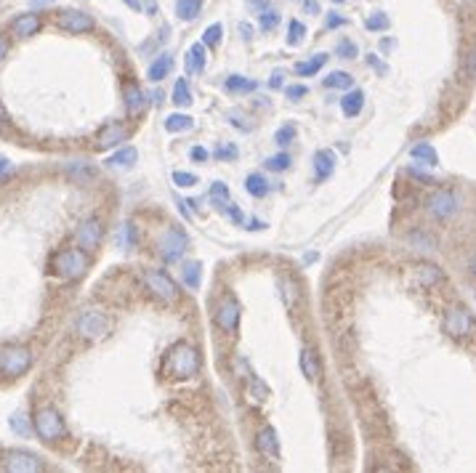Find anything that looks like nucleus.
<instances>
[{
  "mask_svg": "<svg viewBox=\"0 0 476 473\" xmlns=\"http://www.w3.org/2000/svg\"><path fill=\"white\" fill-rule=\"evenodd\" d=\"M102 236H104V226L99 218H86V221L77 226V232H74V239H77V248H83V250H96L99 245H102Z\"/></svg>",
  "mask_w": 476,
  "mask_h": 473,
  "instance_id": "nucleus-9",
  "label": "nucleus"
},
{
  "mask_svg": "<svg viewBox=\"0 0 476 473\" xmlns=\"http://www.w3.org/2000/svg\"><path fill=\"white\" fill-rule=\"evenodd\" d=\"M280 284H283V296H285V300H287V306L293 309L298 300V284L293 280H280Z\"/></svg>",
  "mask_w": 476,
  "mask_h": 473,
  "instance_id": "nucleus-38",
  "label": "nucleus"
},
{
  "mask_svg": "<svg viewBox=\"0 0 476 473\" xmlns=\"http://www.w3.org/2000/svg\"><path fill=\"white\" fill-rule=\"evenodd\" d=\"M442 280H445L442 268L434 266V264H420V266L415 268V282L423 287V290H431L434 284H439Z\"/></svg>",
  "mask_w": 476,
  "mask_h": 473,
  "instance_id": "nucleus-14",
  "label": "nucleus"
},
{
  "mask_svg": "<svg viewBox=\"0 0 476 473\" xmlns=\"http://www.w3.org/2000/svg\"><path fill=\"white\" fill-rule=\"evenodd\" d=\"M343 22H346V19H343V16H338V14H330V16H328V27H330V30H335V27H341Z\"/></svg>",
  "mask_w": 476,
  "mask_h": 473,
  "instance_id": "nucleus-51",
  "label": "nucleus"
},
{
  "mask_svg": "<svg viewBox=\"0 0 476 473\" xmlns=\"http://www.w3.org/2000/svg\"><path fill=\"white\" fill-rule=\"evenodd\" d=\"M239 32L245 35V40H251V38H253V35H251V32H253V27H251V24H239Z\"/></svg>",
  "mask_w": 476,
  "mask_h": 473,
  "instance_id": "nucleus-57",
  "label": "nucleus"
},
{
  "mask_svg": "<svg viewBox=\"0 0 476 473\" xmlns=\"http://www.w3.org/2000/svg\"><path fill=\"white\" fill-rule=\"evenodd\" d=\"M125 136H128V131H125V125H106L104 134L99 136V149H109L112 144H120V141H125Z\"/></svg>",
  "mask_w": 476,
  "mask_h": 473,
  "instance_id": "nucleus-20",
  "label": "nucleus"
},
{
  "mask_svg": "<svg viewBox=\"0 0 476 473\" xmlns=\"http://www.w3.org/2000/svg\"><path fill=\"white\" fill-rule=\"evenodd\" d=\"M8 173H11V163L0 157V178H3V176H8Z\"/></svg>",
  "mask_w": 476,
  "mask_h": 473,
  "instance_id": "nucleus-54",
  "label": "nucleus"
},
{
  "mask_svg": "<svg viewBox=\"0 0 476 473\" xmlns=\"http://www.w3.org/2000/svg\"><path fill=\"white\" fill-rule=\"evenodd\" d=\"M365 27L370 32H381V30H386L388 27V16L386 14H381V11H375V14L367 16V22H365Z\"/></svg>",
  "mask_w": 476,
  "mask_h": 473,
  "instance_id": "nucleus-36",
  "label": "nucleus"
},
{
  "mask_svg": "<svg viewBox=\"0 0 476 473\" xmlns=\"http://www.w3.org/2000/svg\"><path fill=\"white\" fill-rule=\"evenodd\" d=\"M6 122H8V118H6V109H3V104H0V131H3Z\"/></svg>",
  "mask_w": 476,
  "mask_h": 473,
  "instance_id": "nucleus-61",
  "label": "nucleus"
},
{
  "mask_svg": "<svg viewBox=\"0 0 476 473\" xmlns=\"http://www.w3.org/2000/svg\"><path fill=\"white\" fill-rule=\"evenodd\" d=\"M187 245H189V239L179 229H168L160 236V242H157V248H160L165 261H179L181 255H184V250H187Z\"/></svg>",
  "mask_w": 476,
  "mask_h": 473,
  "instance_id": "nucleus-12",
  "label": "nucleus"
},
{
  "mask_svg": "<svg viewBox=\"0 0 476 473\" xmlns=\"http://www.w3.org/2000/svg\"><path fill=\"white\" fill-rule=\"evenodd\" d=\"M173 181L187 189V186H194V184H197V176H194V173H187V170H176V173H173Z\"/></svg>",
  "mask_w": 476,
  "mask_h": 473,
  "instance_id": "nucleus-45",
  "label": "nucleus"
},
{
  "mask_svg": "<svg viewBox=\"0 0 476 473\" xmlns=\"http://www.w3.org/2000/svg\"><path fill=\"white\" fill-rule=\"evenodd\" d=\"M277 22H280V14L274 11V8H267V11H261L258 14V24H261V30H274L277 27Z\"/></svg>",
  "mask_w": 476,
  "mask_h": 473,
  "instance_id": "nucleus-37",
  "label": "nucleus"
},
{
  "mask_svg": "<svg viewBox=\"0 0 476 473\" xmlns=\"http://www.w3.org/2000/svg\"><path fill=\"white\" fill-rule=\"evenodd\" d=\"M35 433L43 439V442H56L61 439L67 428H64V420H61V415L54 410V407H43V410H38L35 412Z\"/></svg>",
  "mask_w": 476,
  "mask_h": 473,
  "instance_id": "nucleus-5",
  "label": "nucleus"
},
{
  "mask_svg": "<svg viewBox=\"0 0 476 473\" xmlns=\"http://www.w3.org/2000/svg\"><path fill=\"white\" fill-rule=\"evenodd\" d=\"M6 56H8V43H6L3 38H0V61L6 59Z\"/></svg>",
  "mask_w": 476,
  "mask_h": 473,
  "instance_id": "nucleus-59",
  "label": "nucleus"
},
{
  "mask_svg": "<svg viewBox=\"0 0 476 473\" xmlns=\"http://www.w3.org/2000/svg\"><path fill=\"white\" fill-rule=\"evenodd\" d=\"M306 86H290V88H285V96H287V99H293V102H298V99H301V96H306Z\"/></svg>",
  "mask_w": 476,
  "mask_h": 473,
  "instance_id": "nucleus-47",
  "label": "nucleus"
},
{
  "mask_svg": "<svg viewBox=\"0 0 476 473\" xmlns=\"http://www.w3.org/2000/svg\"><path fill=\"white\" fill-rule=\"evenodd\" d=\"M442 330H445L450 338L466 340V338H471V335L476 332V322H474V316H471V314H468L466 309H461V306H452V309L445 311Z\"/></svg>",
  "mask_w": 476,
  "mask_h": 473,
  "instance_id": "nucleus-4",
  "label": "nucleus"
},
{
  "mask_svg": "<svg viewBox=\"0 0 476 473\" xmlns=\"http://www.w3.org/2000/svg\"><path fill=\"white\" fill-rule=\"evenodd\" d=\"M134 242H136V226L134 223H125V226H122V232H120V245L128 250Z\"/></svg>",
  "mask_w": 476,
  "mask_h": 473,
  "instance_id": "nucleus-42",
  "label": "nucleus"
},
{
  "mask_svg": "<svg viewBox=\"0 0 476 473\" xmlns=\"http://www.w3.org/2000/svg\"><path fill=\"white\" fill-rule=\"evenodd\" d=\"M293 138H296V128H293V125H285V128H280V131H277V136H274V141H277L280 147L290 144Z\"/></svg>",
  "mask_w": 476,
  "mask_h": 473,
  "instance_id": "nucleus-44",
  "label": "nucleus"
},
{
  "mask_svg": "<svg viewBox=\"0 0 476 473\" xmlns=\"http://www.w3.org/2000/svg\"><path fill=\"white\" fill-rule=\"evenodd\" d=\"M298 364H301V372H303L309 380H317V375H319V364H317L314 351L303 348V351H301V359H298Z\"/></svg>",
  "mask_w": 476,
  "mask_h": 473,
  "instance_id": "nucleus-26",
  "label": "nucleus"
},
{
  "mask_svg": "<svg viewBox=\"0 0 476 473\" xmlns=\"http://www.w3.org/2000/svg\"><path fill=\"white\" fill-rule=\"evenodd\" d=\"M325 61H328V54H317L314 59L296 64V74H301V77H312V74H317L319 70H322V64H325Z\"/></svg>",
  "mask_w": 476,
  "mask_h": 473,
  "instance_id": "nucleus-28",
  "label": "nucleus"
},
{
  "mask_svg": "<svg viewBox=\"0 0 476 473\" xmlns=\"http://www.w3.org/2000/svg\"><path fill=\"white\" fill-rule=\"evenodd\" d=\"M144 282H147L149 290H152L157 298H163V300H176V296H179L176 284H173V280H170L165 271L149 268V271H144Z\"/></svg>",
  "mask_w": 476,
  "mask_h": 473,
  "instance_id": "nucleus-11",
  "label": "nucleus"
},
{
  "mask_svg": "<svg viewBox=\"0 0 476 473\" xmlns=\"http://www.w3.org/2000/svg\"><path fill=\"white\" fill-rule=\"evenodd\" d=\"M314 170H317V181H325V178L333 176L335 170V154L333 152H317L314 154Z\"/></svg>",
  "mask_w": 476,
  "mask_h": 473,
  "instance_id": "nucleus-16",
  "label": "nucleus"
},
{
  "mask_svg": "<svg viewBox=\"0 0 476 473\" xmlns=\"http://www.w3.org/2000/svg\"><path fill=\"white\" fill-rule=\"evenodd\" d=\"M271 88H283V72L271 74Z\"/></svg>",
  "mask_w": 476,
  "mask_h": 473,
  "instance_id": "nucleus-55",
  "label": "nucleus"
},
{
  "mask_svg": "<svg viewBox=\"0 0 476 473\" xmlns=\"http://www.w3.org/2000/svg\"><path fill=\"white\" fill-rule=\"evenodd\" d=\"M77 332L86 340H102L109 335V319L102 311H86L77 319Z\"/></svg>",
  "mask_w": 476,
  "mask_h": 473,
  "instance_id": "nucleus-8",
  "label": "nucleus"
},
{
  "mask_svg": "<svg viewBox=\"0 0 476 473\" xmlns=\"http://www.w3.org/2000/svg\"><path fill=\"white\" fill-rule=\"evenodd\" d=\"M138 160V152L136 149H120V152H115L112 157H106V165L109 168H131V165Z\"/></svg>",
  "mask_w": 476,
  "mask_h": 473,
  "instance_id": "nucleus-24",
  "label": "nucleus"
},
{
  "mask_svg": "<svg viewBox=\"0 0 476 473\" xmlns=\"http://www.w3.org/2000/svg\"><path fill=\"white\" fill-rule=\"evenodd\" d=\"M466 70H468V74H476V51L468 54V67Z\"/></svg>",
  "mask_w": 476,
  "mask_h": 473,
  "instance_id": "nucleus-53",
  "label": "nucleus"
},
{
  "mask_svg": "<svg viewBox=\"0 0 476 473\" xmlns=\"http://www.w3.org/2000/svg\"><path fill=\"white\" fill-rule=\"evenodd\" d=\"M410 157L418 160V163H426V165H436L439 163V154H436V149L431 144H418V147L410 149Z\"/></svg>",
  "mask_w": 476,
  "mask_h": 473,
  "instance_id": "nucleus-27",
  "label": "nucleus"
},
{
  "mask_svg": "<svg viewBox=\"0 0 476 473\" xmlns=\"http://www.w3.org/2000/svg\"><path fill=\"white\" fill-rule=\"evenodd\" d=\"M223 35V27L221 24H210L208 30H205V35H203V43L208 45V48H213V45H219V40H221Z\"/></svg>",
  "mask_w": 476,
  "mask_h": 473,
  "instance_id": "nucleus-40",
  "label": "nucleus"
},
{
  "mask_svg": "<svg viewBox=\"0 0 476 473\" xmlns=\"http://www.w3.org/2000/svg\"><path fill=\"white\" fill-rule=\"evenodd\" d=\"M269 3H271V0H248V8H253L255 14H261V11H267L269 8Z\"/></svg>",
  "mask_w": 476,
  "mask_h": 473,
  "instance_id": "nucleus-49",
  "label": "nucleus"
},
{
  "mask_svg": "<svg viewBox=\"0 0 476 473\" xmlns=\"http://www.w3.org/2000/svg\"><path fill=\"white\" fill-rule=\"evenodd\" d=\"M426 210L431 213L434 218L447 221V218H452V216L458 213V194L450 192V189H436L434 194H429Z\"/></svg>",
  "mask_w": 476,
  "mask_h": 473,
  "instance_id": "nucleus-7",
  "label": "nucleus"
},
{
  "mask_svg": "<svg viewBox=\"0 0 476 473\" xmlns=\"http://www.w3.org/2000/svg\"><path fill=\"white\" fill-rule=\"evenodd\" d=\"M226 88L232 90V93H251V90H255V80H248V77L232 74V77L226 80Z\"/></svg>",
  "mask_w": 476,
  "mask_h": 473,
  "instance_id": "nucleus-32",
  "label": "nucleus"
},
{
  "mask_svg": "<svg viewBox=\"0 0 476 473\" xmlns=\"http://www.w3.org/2000/svg\"><path fill=\"white\" fill-rule=\"evenodd\" d=\"M170 67H173V59H170L168 54H160L157 59L152 61V67H149V80L160 83L163 77H168V72H170Z\"/></svg>",
  "mask_w": 476,
  "mask_h": 473,
  "instance_id": "nucleus-22",
  "label": "nucleus"
},
{
  "mask_svg": "<svg viewBox=\"0 0 476 473\" xmlns=\"http://www.w3.org/2000/svg\"><path fill=\"white\" fill-rule=\"evenodd\" d=\"M54 0H30V8L32 11H38V8H45V6H51Z\"/></svg>",
  "mask_w": 476,
  "mask_h": 473,
  "instance_id": "nucleus-52",
  "label": "nucleus"
},
{
  "mask_svg": "<svg viewBox=\"0 0 476 473\" xmlns=\"http://www.w3.org/2000/svg\"><path fill=\"white\" fill-rule=\"evenodd\" d=\"M38 30H40V19H38V14H22L11 22V32H14L16 38H30V35H35Z\"/></svg>",
  "mask_w": 476,
  "mask_h": 473,
  "instance_id": "nucleus-15",
  "label": "nucleus"
},
{
  "mask_svg": "<svg viewBox=\"0 0 476 473\" xmlns=\"http://www.w3.org/2000/svg\"><path fill=\"white\" fill-rule=\"evenodd\" d=\"M128 8H134V11H141V0H122Z\"/></svg>",
  "mask_w": 476,
  "mask_h": 473,
  "instance_id": "nucleus-58",
  "label": "nucleus"
},
{
  "mask_svg": "<svg viewBox=\"0 0 476 473\" xmlns=\"http://www.w3.org/2000/svg\"><path fill=\"white\" fill-rule=\"evenodd\" d=\"M194 125V120L189 115H170V118L165 120V131H170V134H181V131H189Z\"/></svg>",
  "mask_w": 476,
  "mask_h": 473,
  "instance_id": "nucleus-30",
  "label": "nucleus"
},
{
  "mask_svg": "<svg viewBox=\"0 0 476 473\" xmlns=\"http://www.w3.org/2000/svg\"><path fill=\"white\" fill-rule=\"evenodd\" d=\"M245 189L253 194V197H264V194H269V184H267V178H264V173H251V176L245 178Z\"/></svg>",
  "mask_w": 476,
  "mask_h": 473,
  "instance_id": "nucleus-29",
  "label": "nucleus"
},
{
  "mask_svg": "<svg viewBox=\"0 0 476 473\" xmlns=\"http://www.w3.org/2000/svg\"><path fill=\"white\" fill-rule=\"evenodd\" d=\"M267 168H269V170H287V168H290V157H287V154H277V157H269Z\"/></svg>",
  "mask_w": 476,
  "mask_h": 473,
  "instance_id": "nucleus-43",
  "label": "nucleus"
},
{
  "mask_svg": "<svg viewBox=\"0 0 476 473\" xmlns=\"http://www.w3.org/2000/svg\"><path fill=\"white\" fill-rule=\"evenodd\" d=\"M197 370H200V354L189 343L173 346L163 362V372L170 378H192V375H197Z\"/></svg>",
  "mask_w": 476,
  "mask_h": 473,
  "instance_id": "nucleus-1",
  "label": "nucleus"
},
{
  "mask_svg": "<svg viewBox=\"0 0 476 473\" xmlns=\"http://www.w3.org/2000/svg\"><path fill=\"white\" fill-rule=\"evenodd\" d=\"M235 154H237V149L235 147H219V152H216V157L219 160H235Z\"/></svg>",
  "mask_w": 476,
  "mask_h": 473,
  "instance_id": "nucleus-48",
  "label": "nucleus"
},
{
  "mask_svg": "<svg viewBox=\"0 0 476 473\" xmlns=\"http://www.w3.org/2000/svg\"><path fill=\"white\" fill-rule=\"evenodd\" d=\"M173 104H176V106H189V104H192V90H189V86H187V80H184V77L176 80V88H173Z\"/></svg>",
  "mask_w": 476,
  "mask_h": 473,
  "instance_id": "nucleus-31",
  "label": "nucleus"
},
{
  "mask_svg": "<svg viewBox=\"0 0 476 473\" xmlns=\"http://www.w3.org/2000/svg\"><path fill=\"white\" fill-rule=\"evenodd\" d=\"M51 268L54 274H59L64 280H80L88 271V258L83 248H64L51 258Z\"/></svg>",
  "mask_w": 476,
  "mask_h": 473,
  "instance_id": "nucleus-2",
  "label": "nucleus"
},
{
  "mask_svg": "<svg viewBox=\"0 0 476 473\" xmlns=\"http://www.w3.org/2000/svg\"><path fill=\"white\" fill-rule=\"evenodd\" d=\"M203 11V0H176V14L184 22H192Z\"/></svg>",
  "mask_w": 476,
  "mask_h": 473,
  "instance_id": "nucleus-23",
  "label": "nucleus"
},
{
  "mask_svg": "<svg viewBox=\"0 0 476 473\" xmlns=\"http://www.w3.org/2000/svg\"><path fill=\"white\" fill-rule=\"evenodd\" d=\"M181 277H184V284L189 290H197L200 280H203V266L197 261H189V264H184V268H181Z\"/></svg>",
  "mask_w": 476,
  "mask_h": 473,
  "instance_id": "nucleus-25",
  "label": "nucleus"
},
{
  "mask_svg": "<svg viewBox=\"0 0 476 473\" xmlns=\"http://www.w3.org/2000/svg\"><path fill=\"white\" fill-rule=\"evenodd\" d=\"M322 83H325V88H351L354 86V80H351L349 72H330Z\"/></svg>",
  "mask_w": 476,
  "mask_h": 473,
  "instance_id": "nucleus-33",
  "label": "nucleus"
},
{
  "mask_svg": "<svg viewBox=\"0 0 476 473\" xmlns=\"http://www.w3.org/2000/svg\"><path fill=\"white\" fill-rule=\"evenodd\" d=\"M335 54L341 56V59H354L359 51H357V43H351V40H341V43L335 45Z\"/></svg>",
  "mask_w": 476,
  "mask_h": 473,
  "instance_id": "nucleus-41",
  "label": "nucleus"
},
{
  "mask_svg": "<svg viewBox=\"0 0 476 473\" xmlns=\"http://www.w3.org/2000/svg\"><path fill=\"white\" fill-rule=\"evenodd\" d=\"M210 197H213V202H216L219 207H223V210H229V205H232V202H229V189H226V184H223V181H216V184H213Z\"/></svg>",
  "mask_w": 476,
  "mask_h": 473,
  "instance_id": "nucleus-34",
  "label": "nucleus"
},
{
  "mask_svg": "<svg viewBox=\"0 0 476 473\" xmlns=\"http://www.w3.org/2000/svg\"><path fill=\"white\" fill-rule=\"evenodd\" d=\"M258 449L271 460L280 458V439H277L274 428H264L261 433H258Z\"/></svg>",
  "mask_w": 476,
  "mask_h": 473,
  "instance_id": "nucleus-17",
  "label": "nucleus"
},
{
  "mask_svg": "<svg viewBox=\"0 0 476 473\" xmlns=\"http://www.w3.org/2000/svg\"><path fill=\"white\" fill-rule=\"evenodd\" d=\"M333 3H343V0H333Z\"/></svg>",
  "mask_w": 476,
  "mask_h": 473,
  "instance_id": "nucleus-63",
  "label": "nucleus"
},
{
  "mask_svg": "<svg viewBox=\"0 0 476 473\" xmlns=\"http://www.w3.org/2000/svg\"><path fill=\"white\" fill-rule=\"evenodd\" d=\"M3 468L11 473H40L45 468L43 460L24 449H8L3 455Z\"/></svg>",
  "mask_w": 476,
  "mask_h": 473,
  "instance_id": "nucleus-6",
  "label": "nucleus"
},
{
  "mask_svg": "<svg viewBox=\"0 0 476 473\" xmlns=\"http://www.w3.org/2000/svg\"><path fill=\"white\" fill-rule=\"evenodd\" d=\"M59 27L64 32H90L96 24L83 11H64V14H59Z\"/></svg>",
  "mask_w": 476,
  "mask_h": 473,
  "instance_id": "nucleus-13",
  "label": "nucleus"
},
{
  "mask_svg": "<svg viewBox=\"0 0 476 473\" xmlns=\"http://www.w3.org/2000/svg\"><path fill=\"white\" fill-rule=\"evenodd\" d=\"M303 35H306V27H303L301 22H296V19H293V22H290V43H293V45L301 43V40H303Z\"/></svg>",
  "mask_w": 476,
  "mask_h": 473,
  "instance_id": "nucleus-46",
  "label": "nucleus"
},
{
  "mask_svg": "<svg viewBox=\"0 0 476 473\" xmlns=\"http://www.w3.org/2000/svg\"><path fill=\"white\" fill-rule=\"evenodd\" d=\"M471 271H474V274H476V255H474V258H471Z\"/></svg>",
  "mask_w": 476,
  "mask_h": 473,
  "instance_id": "nucleus-62",
  "label": "nucleus"
},
{
  "mask_svg": "<svg viewBox=\"0 0 476 473\" xmlns=\"http://www.w3.org/2000/svg\"><path fill=\"white\" fill-rule=\"evenodd\" d=\"M306 11L309 14H319V3L317 0H306Z\"/></svg>",
  "mask_w": 476,
  "mask_h": 473,
  "instance_id": "nucleus-56",
  "label": "nucleus"
},
{
  "mask_svg": "<svg viewBox=\"0 0 476 473\" xmlns=\"http://www.w3.org/2000/svg\"><path fill=\"white\" fill-rule=\"evenodd\" d=\"M372 64V67H375V70H378V72H386V67H383V64H381V61L375 59V56H370V59H367Z\"/></svg>",
  "mask_w": 476,
  "mask_h": 473,
  "instance_id": "nucleus-60",
  "label": "nucleus"
},
{
  "mask_svg": "<svg viewBox=\"0 0 476 473\" xmlns=\"http://www.w3.org/2000/svg\"><path fill=\"white\" fill-rule=\"evenodd\" d=\"M248 396H251V401H253V404H261V401H267L269 388L261 383V380H253V383H251V391H248Z\"/></svg>",
  "mask_w": 476,
  "mask_h": 473,
  "instance_id": "nucleus-39",
  "label": "nucleus"
},
{
  "mask_svg": "<svg viewBox=\"0 0 476 473\" xmlns=\"http://www.w3.org/2000/svg\"><path fill=\"white\" fill-rule=\"evenodd\" d=\"M239 300L232 293L229 296H223V300L219 303V309H216V325L221 327L223 332H237V322H239Z\"/></svg>",
  "mask_w": 476,
  "mask_h": 473,
  "instance_id": "nucleus-10",
  "label": "nucleus"
},
{
  "mask_svg": "<svg viewBox=\"0 0 476 473\" xmlns=\"http://www.w3.org/2000/svg\"><path fill=\"white\" fill-rule=\"evenodd\" d=\"M205 48H208L205 43H194L187 51V70L189 72H203L205 70V61H208L205 59Z\"/></svg>",
  "mask_w": 476,
  "mask_h": 473,
  "instance_id": "nucleus-19",
  "label": "nucleus"
},
{
  "mask_svg": "<svg viewBox=\"0 0 476 473\" xmlns=\"http://www.w3.org/2000/svg\"><path fill=\"white\" fill-rule=\"evenodd\" d=\"M32 367V351L27 346H6L0 348V375L22 378Z\"/></svg>",
  "mask_w": 476,
  "mask_h": 473,
  "instance_id": "nucleus-3",
  "label": "nucleus"
},
{
  "mask_svg": "<svg viewBox=\"0 0 476 473\" xmlns=\"http://www.w3.org/2000/svg\"><path fill=\"white\" fill-rule=\"evenodd\" d=\"M362 106H365V93L362 90H349L341 99L343 115H349V118H357L359 112H362Z\"/></svg>",
  "mask_w": 476,
  "mask_h": 473,
  "instance_id": "nucleus-18",
  "label": "nucleus"
},
{
  "mask_svg": "<svg viewBox=\"0 0 476 473\" xmlns=\"http://www.w3.org/2000/svg\"><path fill=\"white\" fill-rule=\"evenodd\" d=\"M11 431H16L19 436H30V417H24L22 412H16L14 417H8Z\"/></svg>",
  "mask_w": 476,
  "mask_h": 473,
  "instance_id": "nucleus-35",
  "label": "nucleus"
},
{
  "mask_svg": "<svg viewBox=\"0 0 476 473\" xmlns=\"http://www.w3.org/2000/svg\"><path fill=\"white\" fill-rule=\"evenodd\" d=\"M192 160H194V163H205V160H208V149L194 147L192 149Z\"/></svg>",
  "mask_w": 476,
  "mask_h": 473,
  "instance_id": "nucleus-50",
  "label": "nucleus"
},
{
  "mask_svg": "<svg viewBox=\"0 0 476 473\" xmlns=\"http://www.w3.org/2000/svg\"><path fill=\"white\" fill-rule=\"evenodd\" d=\"M125 106H128V112H131V115L144 112L147 102H144V90L138 88V86H128V88H125Z\"/></svg>",
  "mask_w": 476,
  "mask_h": 473,
  "instance_id": "nucleus-21",
  "label": "nucleus"
}]
</instances>
